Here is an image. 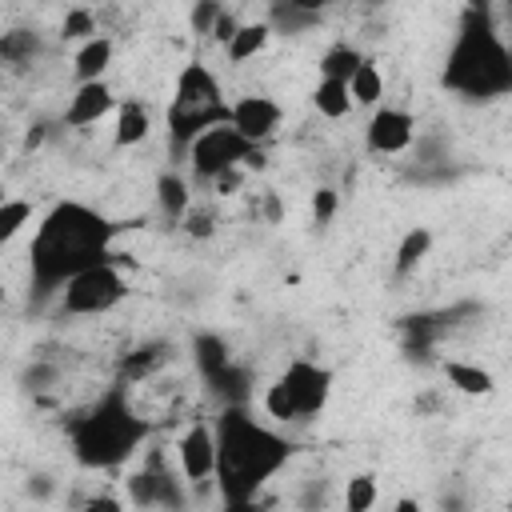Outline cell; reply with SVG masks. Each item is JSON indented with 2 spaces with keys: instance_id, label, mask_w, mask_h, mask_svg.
<instances>
[{
  "instance_id": "cell-1",
  "label": "cell",
  "mask_w": 512,
  "mask_h": 512,
  "mask_svg": "<svg viewBox=\"0 0 512 512\" xmlns=\"http://www.w3.org/2000/svg\"><path fill=\"white\" fill-rule=\"evenodd\" d=\"M112 240H116V224L104 212H96L80 200L52 204V212L40 220L32 248H28V268H32L28 300L44 304L80 268L112 260Z\"/></svg>"
},
{
  "instance_id": "cell-2",
  "label": "cell",
  "mask_w": 512,
  "mask_h": 512,
  "mask_svg": "<svg viewBox=\"0 0 512 512\" xmlns=\"http://www.w3.org/2000/svg\"><path fill=\"white\" fill-rule=\"evenodd\" d=\"M212 436H216V484L224 492V504L232 508H244L256 500V492L280 476V468L292 460V444L264 428L248 404H224L216 424H212Z\"/></svg>"
},
{
  "instance_id": "cell-3",
  "label": "cell",
  "mask_w": 512,
  "mask_h": 512,
  "mask_svg": "<svg viewBox=\"0 0 512 512\" xmlns=\"http://www.w3.org/2000/svg\"><path fill=\"white\" fill-rule=\"evenodd\" d=\"M444 84L464 100H496L512 88V52L484 0L468 4L444 60Z\"/></svg>"
},
{
  "instance_id": "cell-4",
  "label": "cell",
  "mask_w": 512,
  "mask_h": 512,
  "mask_svg": "<svg viewBox=\"0 0 512 512\" xmlns=\"http://www.w3.org/2000/svg\"><path fill=\"white\" fill-rule=\"evenodd\" d=\"M148 436H152V424L128 404L124 388H108L88 412H80L68 424L72 456L96 472L128 464Z\"/></svg>"
},
{
  "instance_id": "cell-5",
  "label": "cell",
  "mask_w": 512,
  "mask_h": 512,
  "mask_svg": "<svg viewBox=\"0 0 512 512\" xmlns=\"http://www.w3.org/2000/svg\"><path fill=\"white\" fill-rule=\"evenodd\" d=\"M228 100H224V88L216 80V72L200 60L184 64L180 76H176V88H172V104H168V140H172V152H188V144L212 128V124H228Z\"/></svg>"
},
{
  "instance_id": "cell-6",
  "label": "cell",
  "mask_w": 512,
  "mask_h": 512,
  "mask_svg": "<svg viewBox=\"0 0 512 512\" xmlns=\"http://www.w3.org/2000/svg\"><path fill=\"white\" fill-rule=\"evenodd\" d=\"M124 296H128V276L116 268V256H112V260L88 264L76 276H68L60 284V292H56V304L68 316H104Z\"/></svg>"
},
{
  "instance_id": "cell-7",
  "label": "cell",
  "mask_w": 512,
  "mask_h": 512,
  "mask_svg": "<svg viewBox=\"0 0 512 512\" xmlns=\"http://www.w3.org/2000/svg\"><path fill=\"white\" fill-rule=\"evenodd\" d=\"M256 144H248L232 124H212V128H204L192 144H188V164H192V172L200 176V180H216L220 172H228V168H244V156L252 152Z\"/></svg>"
},
{
  "instance_id": "cell-8",
  "label": "cell",
  "mask_w": 512,
  "mask_h": 512,
  "mask_svg": "<svg viewBox=\"0 0 512 512\" xmlns=\"http://www.w3.org/2000/svg\"><path fill=\"white\" fill-rule=\"evenodd\" d=\"M176 472L188 488H204L216 476V436L212 424H188L176 436Z\"/></svg>"
},
{
  "instance_id": "cell-9",
  "label": "cell",
  "mask_w": 512,
  "mask_h": 512,
  "mask_svg": "<svg viewBox=\"0 0 512 512\" xmlns=\"http://www.w3.org/2000/svg\"><path fill=\"white\" fill-rule=\"evenodd\" d=\"M280 380L288 384L300 420H316V416L328 408V400H332V372H328L324 364L292 360V364L280 372Z\"/></svg>"
},
{
  "instance_id": "cell-10",
  "label": "cell",
  "mask_w": 512,
  "mask_h": 512,
  "mask_svg": "<svg viewBox=\"0 0 512 512\" xmlns=\"http://www.w3.org/2000/svg\"><path fill=\"white\" fill-rule=\"evenodd\" d=\"M412 140H416V116L408 108L384 104L372 112V120L364 128V144L372 156H400L412 148Z\"/></svg>"
},
{
  "instance_id": "cell-11",
  "label": "cell",
  "mask_w": 512,
  "mask_h": 512,
  "mask_svg": "<svg viewBox=\"0 0 512 512\" xmlns=\"http://www.w3.org/2000/svg\"><path fill=\"white\" fill-rule=\"evenodd\" d=\"M228 124H232L248 144H268V140L280 132V124H284V108H280L272 96L252 92V96H240V100L228 108Z\"/></svg>"
},
{
  "instance_id": "cell-12",
  "label": "cell",
  "mask_w": 512,
  "mask_h": 512,
  "mask_svg": "<svg viewBox=\"0 0 512 512\" xmlns=\"http://www.w3.org/2000/svg\"><path fill=\"white\" fill-rule=\"evenodd\" d=\"M124 492H128V504H136V508H180L188 500L184 480H176L168 468H144V464L136 472H128Z\"/></svg>"
},
{
  "instance_id": "cell-13",
  "label": "cell",
  "mask_w": 512,
  "mask_h": 512,
  "mask_svg": "<svg viewBox=\"0 0 512 512\" xmlns=\"http://www.w3.org/2000/svg\"><path fill=\"white\" fill-rule=\"evenodd\" d=\"M108 112H116V96H112L108 80H80L76 92L68 96L64 124H68V128H92V124L104 120Z\"/></svg>"
},
{
  "instance_id": "cell-14",
  "label": "cell",
  "mask_w": 512,
  "mask_h": 512,
  "mask_svg": "<svg viewBox=\"0 0 512 512\" xmlns=\"http://www.w3.org/2000/svg\"><path fill=\"white\" fill-rule=\"evenodd\" d=\"M148 132H152L148 108H144L140 100H120V104H116V128H112L116 148H136V144L148 140Z\"/></svg>"
},
{
  "instance_id": "cell-15",
  "label": "cell",
  "mask_w": 512,
  "mask_h": 512,
  "mask_svg": "<svg viewBox=\"0 0 512 512\" xmlns=\"http://www.w3.org/2000/svg\"><path fill=\"white\" fill-rule=\"evenodd\" d=\"M268 40H272V24H268V20L236 24L232 40L224 44V56H228L232 64H248V60H256V56L268 48Z\"/></svg>"
},
{
  "instance_id": "cell-16",
  "label": "cell",
  "mask_w": 512,
  "mask_h": 512,
  "mask_svg": "<svg viewBox=\"0 0 512 512\" xmlns=\"http://www.w3.org/2000/svg\"><path fill=\"white\" fill-rule=\"evenodd\" d=\"M112 40L108 36H88L80 48H76V56H72V76H76V84L80 80H104V72L112 68Z\"/></svg>"
},
{
  "instance_id": "cell-17",
  "label": "cell",
  "mask_w": 512,
  "mask_h": 512,
  "mask_svg": "<svg viewBox=\"0 0 512 512\" xmlns=\"http://www.w3.org/2000/svg\"><path fill=\"white\" fill-rule=\"evenodd\" d=\"M348 96L360 108H376L384 100V72H380V64L372 56H360L356 72L348 76Z\"/></svg>"
},
{
  "instance_id": "cell-18",
  "label": "cell",
  "mask_w": 512,
  "mask_h": 512,
  "mask_svg": "<svg viewBox=\"0 0 512 512\" xmlns=\"http://www.w3.org/2000/svg\"><path fill=\"white\" fill-rule=\"evenodd\" d=\"M428 252H432V228H424V224L408 228V232L400 236V244H396L392 272H396V276H412V272L428 260Z\"/></svg>"
},
{
  "instance_id": "cell-19",
  "label": "cell",
  "mask_w": 512,
  "mask_h": 512,
  "mask_svg": "<svg viewBox=\"0 0 512 512\" xmlns=\"http://www.w3.org/2000/svg\"><path fill=\"white\" fill-rule=\"evenodd\" d=\"M440 368H444L448 384H452L456 392H464V396H492V392H496V376H492L488 368H480V364H468V360H444Z\"/></svg>"
},
{
  "instance_id": "cell-20",
  "label": "cell",
  "mask_w": 512,
  "mask_h": 512,
  "mask_svg": "<svg viewBox=\"0 0 512 512\" xmlns=\"http://www.w3.org/2000/svg\"><path fill=\"white\" fill-rule=\"evenodd\" d=\"M312 108L328 120H344L352 112V96H348V84L344 80H332V76H320L316 88H312Z\"/></svg>"
},
{
  "instance_id": "cell-21",
  "label": "cell",
  "mask_w": 512,
  "mask_h": 512,
  "mask_svg": "<svg viewBox=\"0 0 512 512\" xmlns=\"http://www.w3.org/2000/svg\"><path fill=\"white\" fill-rule=\"evenodd\" d=\"M192 360H196L200 376L212 380L216 372H224V368L232 364V352H228L224 336H216V332H200V336L192 340Z\"/></svg>"
},
{
  "instance_id": "cell-22",
  "label": "cell",
  "mask_w": 512,
  "mask_h": 512,
  "mask_svg": "<svg viewBox=\"0 0 512 512\" xmlns=\"http://www.w3.org/2000/svg\"><path fill=\"white\" fill-rule=\"evenodd\" d=\"M156 200H160V212L180 224V216H184L188 204H192V188H188V180H184L180 172H164V176L156 180Z\"/></svg>"
},
{
  "instance_id": "cell-23",
  "label": "cell",
  "mask_w": 512,
  "mask_h": 512,
  "mask_svg": "<svg viewBox=\"0 0 512 512\" xmlns=\"http://www.w3.org/2000/svg\"><path fill=\"white\" fill-rule=\"evenodd\" d=\"M360 48H352V44H332L324 56H320V76H332V80H344L348 84V76L356 72V64H360Z\"/></svg>"
},
{
  "instance_id": "cell-24",
  "label": "cell",
  "mask_w": 512,
  "mask_h": 512,
  "mask_svg": "<svg viewBox=\"0 0 512 512\" xmlns=\"http://www.w3.org/2000/svg\"><path fill=\"white\" fill-rule=\"evenodd\" d=\"M28 224H32V204L20 200V196H8V200L0 204V248H4L8 240H16Z\"/></svg>"
},
{
  "instance_id": "cell-25",
  "label": "cell",
  "mask_w": 512,
  "mask_h": 512,
  "mask_svg": "<svg viewBox=\"0 0 512 512\" xmlns=\"http://www.w3.org/2000/svg\"><path fill=\"white\" fill-rule=\"evenodd\" d=\"M260 404H264V412H268L276 424H292V420H300V416H296V400H292V392H288V384H284L280 376L264 388Z\"/></svg>"
},
{
  "instance_id": "cell-26",
  "label": "cell",
  "mask_w": 512,
  "mask_h": 512,
  "mask_svg": "<svg viewBox=\"0 0 512 512\" xmlns=\"http://www.w3.org/2000/svg\"><path fill=\"white\" fill-rule=\"evenodd\" d=\"M36 52H40V36L28 32V28H12V32L0 36V60H8V64H24Z\"/></svg>"
},
{
  "instance_id": "cell-27",
  "label": "cell",
  "mask_w": 512,
  "mask_h": 512,
  "mask_svg": "<svg viewBox=\"0 0 512 512\" xmlns=\"http://www.w3.org/2000/svg\"><path fill=\"white\" fill-rule=\"evenodd\" d=\"M376 500H380L376 476L360 472V476H352V480L344 484V508H348V512H368V508H376Z\"/></svg>"
},
{
  "instance_id": "cell-28",
  "label": "cell",
  "mask_w": 512,
  "mask_h": 512,
  "mask_svg": "<svg viewBox=\"0 0 512 512\" xmlns=\"http://www.w3.org/2000/svg\"><path fill=\"white\" fill-rule=\"evenodd\" d=\"M272 32H284V36H296V32H304V28H312V24H320V16H312V12H300V8H292V4H276V12H272Z\"/></svg>"
},
{
  "instance_id": "cell-29",
  "label": "cell",
  "mask_w": 512,
  "mask_h": 512,
  "mask_svg": "<svg viewBox=\"0 0 512 512\" xmlns=\"http://www.w3.org/2000/svg\"><path fill=\"white\" fill-rule=\"evenodd\" d=\"M160 360H164V348H160V344L136 348V352H128V356H124V364H120V376H124V380H140V376H148V372H152Z\"/></svg>"
},
{
  "instance_id": "cell-30",
  "label": "cell",
  "mask_w": 512,
  "mask_h": 512,
  "mask_svg": "<svg viewBox=\"0 0 512 512\" xmlns=\"http://www.w3.org/2000/svg\"><path fill=\"white\" fill-rule=\"evenodd\" d=\"M60 36L64 40H88V36H96V16L88 12V8H68L64 12V20H60Z\"/></svg>"
},
{
  "instance_id": "cell-31",
  "label": "cell",
  "mask_w": 512,
  "mask_h": 512,
  "mask_svg": "<svg viewBox=\"0 0 512 512\" xmlns=\"http://www.w3.org/2000/svg\"><path fill=\"white\" fill-rule=\"evenodd\" d=\"M336 212H340V192L328 188V184L316 188V192H312V220H316V224H332Z\"/></svg>"
},
{
  "instance_id": "cell-32",
  "label": "cell",
  "mask_w": 512,
  "mask_h": 512,
  "mask_svg": "<svg viewBox=\"0 0 512 512\" xmlns=\"http://www.w3.org/2000/svg\"><path fill=\"white\" fill-rule=\"evenodd\" d=\"M180 228H184L188 236H196V240H208V236L216 232V220H212V212H208V208L188 204V212L180 216Z\"/></svg>"
},
{
  "instance_id": "cell-33",
  "label": "cell",
  "mask_w": 512,
  "mask_h": 512,
  "mask_svg": "<svg viewBox=\"0 0 512 512\" xmlns=\"http://www.w3.org/2000/svg\"><path fill=\"white\" fill-rule=\"evenodd\" d=\"M220 12H224V4H220V0H196V4H192V12H188L192 32H196V36H208Z\"/></svg>"
},
{
  "instance_id": "cell-34",
  "label": "cell",
  "mask_w": 512,
  "mask_h": 512,
  "mask_svg": "<svg viewBox=\"0 0 512 512\" xmlns=\"http://www.w3.org/2000/svg\"><path fill=\"white\" fill-rule=\"evenodd\" d=\"M60 380V368L56 364H44V360H36L32 368H24V376H20V384L28 388V392H44V388H52Z\"/></svg>"
},
{
  "instance_id": "cell-35",
  "label": "cell",
  "mask_w": 512,
  "mask_h": 512,
  "mask_svg": "<svg viewBox=\"0 0 512 512\" xmlns=\"http://www.w3.org/2000/svg\"><path fill=\"white\" fill-rule=\"evenodd\" d=\"M236 24H240V20H236V16H232V12H220V16H216V24H212V32H208V36H212V40H216V44H220V48H224V44H228V40H232V32H236Z\"/></svg>"
},
{
  "instance_id": "cell-36",
  "label": "cell",
  "mask_w": 512,
  "mask_h": 512,
  "mask_svg": "<svg viewBox=\"0 0 512 512\" xmlns=\"http://www.w3.org/2000/svg\"><path fill=\"white\" fill-rule=\"evenodd\" d=\"M44 136H48V124H32V128L24 132V152H36V148L44 144Z\"/></svg>"
},
{
  "instance_id": "cell-37",
  "label": "cell",
  "mask_w": 512,
  "mask_h": 512,
  "mask_svg": "<svg viewBox=\"0 0 512 512\" xmlns=\"http://www.w3.org/2000/svg\"><path fill=\"white\" fill-rule=\"evenodd\" d=\"M28 496H52V476H44V472L28 476Z\"/></svg>"
},
{
  "instance_id": "cell-38",
  "label": "cell",
  "mask_w": 512,
  "mask_h": 512,
  "mask_svg": "<svg viewBox=\"0 0 512 512\" xmlns=\"http://www.w3.org/2000/svg\"><path fill=\"white\" fill-rule=\"evenodd\" d=\"M284 4H292V8H300V12H312V16H320L324 8H332L336 0H284Z\"/></svg>"
},
{
  "instance_id": "cell-39",
  "label": "cell",
  "mask_w": 512,
  "mask_h": 512,
  "mask_svg": "<svg viewBox=\"0 0 512 512\" xmlns=\"http://www.w3.org/2000/svg\"><path fill=\"white\" fill-rule=\"evenodd\" d=\"M88 508H112V512H116V508H124V500H120V496H92Z\"/></svg>"
},
{
  "instance_id": "cell-40",
  "label": "cell",
  "mask_w": 512,
  "mask_h": 512,
  "mask_svg": "<svg viewBox=\"0 0 512 512\" xmlns=\"http://www.w3.org/2000/svg\"><path fill=\"white\" fill-rule=\"evenodd\" d=\"M8 200V184H4V172H0V204Z\"/></svg>"
},
{
  "instance_id": "cell-41",
  "label": "cell",
  "mask_w": 512,
  "mask_h": 512,
  "mask_svg": "<svg viewBox=\"0 0 512 512\" xmlns=\"http://www.w3.org/2000/svg\"><path fill=\"white\" fill-rule=\"evenodd\" d=\"M4 300H8V288H4V280H0V304H4Z\"/></svg>"
},
{
  "instance_id": "cell-42",
  "label": "cell",
  "mask_w": 512,
  "mask_h": 512,
  "mask_svg": "<svg viewBox=\"0 0 512 512\" xmlns=\"http://www.w3.org/2000/svg\"><path fill=\"white\" fill-rule=\"evenodd\" d=\"M0 152H4V140H0Z\"/></svg>"
}]
</instances>
